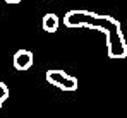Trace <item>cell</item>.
Returning a JSON list of instances; mask_svg holds the SVG:
<instances>
[{
    "mask_svg": "<svg viewBox=\"0 0 127 118\" xmlns=\"http://www.w3.org/2000/svg\"><path fill=\"white\" fill-rule=\"evenodd\" d=\"M14 67H16V70H28V69H31V65H33V53L29 51V50H17L16 53H14Z\"/></svg>",
    "mask_w": 127,
    "mask_h": 118,
    "instance_id": "cell-4",
    "label": "cell"
},
{
    "mask_svg": "<svg viewBox=\"0 0 127 118\" xmlns=\"http://www.w3.org/2000/svg\"><path fill=\"white\" fill-rule=\"evenodd\" d=\"M59 24H60V19H59L57 14L48 12V14L43 16V31H46V33H55V31L59 29Z\"/></svg>",
    "mask_w": 127,
    "mask_h": 118,
    "instance_id": "cell-5",
    "label": "cell"
},
{
    "mask_svg": "<svg viewBox=\"0 0 127 118\" xmlns=\"http://www.w3.org/2000/svg\"><path fill=\"white\" fill-rule=\"evenodd\" d=\"M96 17H98V14L91 12V10H69L64 16V24L67 27H89V29H93Z\"/></svg>",
    "mask_w": 127,
    "mask_h": 118,
    "instance_id": "cell-2",
    "label": "cell"
},
{
    "mask_svg": "<svg viewBox=\"0 0 127 118\" xmlns=\"http://www.w3.org/2000/svg\"><path fill=\"white\" fill-rule=\"evenodd\" d=\"M5 2H7V3H10V5H16V3H19L21 0H5Z\"/></svg>",
    "mask_w": 127,
    "mask_h": 118,
    "instance_id": "cell-7",
    "label": "cell"
},
{
    "mask_svg": "<svg viewBox=\"0 0 127 118\" xmlns=\"http://www.w3.org/2000/svg\"><path fill=\"white\" fill-rule=\"evenodd\" d=\"M46 82H50L52 86L62 89V91H77V79L74 75H69L65 70H57V69H50L45 74Z\"/></svg>",
    "mask_w": 127,
    "mask_h": 118,
    "instance_id": "cell-3",
    "label": "cell"
},
{
    "mask_svg": "<svg viewBox=\"0 0 127 118\" xmlns=\"http://www.w3.org/2000/svg\"><path fill=\"white\" fill-rule=\"evenodd\" d=\"M0 2H2V0H0Z\"/></svg>",
    "mask_w": 127,
    "mask_h": 118,
    "instance_id": "cell-8",
    "label": "cell"
},
{
    "mask_svg": "<svg viewBox=\"0 0 127 118\" xmlns=\"http://www.w3.org/2000/svg\"><path fill=\"white\" fill-rule=\"evenodd\" d=\"M93 29H98L101 33H105L106 38V51L110 58H126L127 57V43L120 27V22L113 19L112 16H100L95 21Z\"/></svg>",
    "mask_w": 127,
    "mask_h": 118,
    "instance_id": "cell-1",
    "label": "cell"
},
{
    "mask_svg": "<svg viewBox=\"0 0 127 118\" xmlns=\"http://www.w3.org/2000/svg\"><path fill=\"white\" fill-rule=\"evenodd\" d=\"M9 98V87L5 82H0V110H2V104L7 101Z\"/></svg>",
    "mask_w": 127,
    "mask_h": 118,
    "instance_id": "cell-6",
    "label": "cell"
}]
</instances>
